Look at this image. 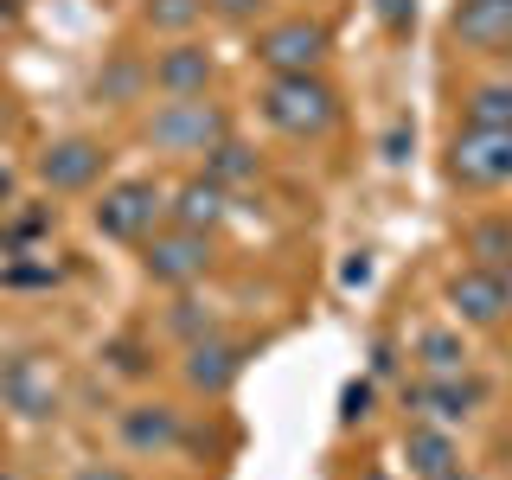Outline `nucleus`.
<instances>
[{
    "label": "nucleus",
    "mask_w": 512,
    "mask_h": 480,
    "mask_svg": "<svg viewBox=\"0 0 512 480\" xmlns=\"http://www.w3.org/2000/svg\"><path fill=\"white\" fill-rule=\"evenodd\" d=\"M263 116H269V128H282V135H327V128L340 122V96H333V84H320L314 71L269 77L263 84Z\"/></svg>",
    "instance_id": "f257e3e1"
},
{
    "label": "nucleus",
    "mask_w": 512,
    "mask_h": 480,
    "mask_svg": "<svg viewBox=\"0 0 512 480\" xmlns=\"http://www.w3.org/2000/svg\"><path fill=\"white\" fill-rule=\"evenodd\" d=\"M224 135H231V122H224V109L205 103V96H173L167 109L148 116V141L160 154H205V148H218Z\"/></svg>",
    "instance_id": "f03ea898"
},
{
    "label": "nucleus",
    "mask_w": 512,
    "mask_h": 480,
    "mask_svg": "<svg viewBox=\"0 0 512 480\" xmlns=\"http://www.w3.org/2000/svg\"><path fill=\"white\" fill-rule=\"evenodd\" d=\"M160 212H167V199H160L154 180H116L103 199H96L90 224L103 237H116V244H148L160 231Z\"/></svg>",
    "instance_id": "7ed1b4c3"
},
{
    "label": "nucleus",
    "mask_w": 512,
    "mask_h": 480,
    "mask_svg": "<svg viewBox=\"0 0 512 480\" xmlns=\"http://www.w3.org/2000/svg\"><path fill=\"white\" fill-rule=\"evenodd\" d=\"M0 404L20 416V423H52L64 410L58 372L39 359V352H7V359H0Z\"/></svg>",
    "instance_id": "20e7f679"
},
{
    "label": "nucleus",
    "mask_w": 512,
    "mask_h": 480,
    "mask_svg": "<svg viewBox=\"0 0 512 480\" xmlns=\"http://www.w3.org/2000/svg\"><path fill=\"white\" fill-rule=\"evenodd\" d=\"M141 269L148 282H167V288H186L212 269V231H186V224H167L141 244Z\"/></svg>",
    "instance_id": "39448f33"
},
{
    "label": "nucleus",
    "mask_w": 512,
    "mask_h": 480,
    "mask_svg": "<svg viewBox=\"0 0 512 480\" xmlns=\"http://www.w3.org/2000/svg\"><path fill=\"white\" fill-rule=\"evenodd\" d=\"M327 45H333L327 26L301 13V20H276L263 39H256V64H263L269 77H301V71H320Z\"/></svg>",
    "instance_id": "423d86ee"
},
{
    "label": "nucleus",
    "mask_w": 512,
    "mask_h": 480,
    "mask_svg": "<svg viewBox=\"0 0 512 480\" xmlns=\"http://www.w3.org/2000/svg\"><path fill=\"white\" fill-rule=\"evenodd\" d=\"M455 186H506L512 180V128H461L448 141Z\"/></svg>",
    "instance_id": "0eeeda50"
},
{
    "label": "nucleus",
    "mask_w": 512,
    "mask_h": 480,
    "mask_svg": "<svg viewBox=\"0 0 512 480\" xmlns=\"http://www.w3.org/2000/svg\"><path fill=\"white\" fill-rule=\"evenodd\" d=\"M244 365H250V340H224V333H205V340H192V346H186L180 372H186L192 391L224 397L237 378H244Z\"/></svg>",
    "instance_id": "6e6552de"
},
{
    "label": "nucleus",
    "mask_w": 512,
    "mask_h": 480,
    "mask_svg": "<svg viewBox=\"0 0 512 480\" xmlns=\"http://www.w3.org/2000/svg\"><path fill=\"white\" fill-rule=\"evenodd\" d=\"M442 295H448V308H455V320H468V327H500V320L512 314V295H506L500 269H487V263L448 276Z\"/></svg>",
    "instance_id": "1a4fd4ad"
},
{
    "label": "nucleus",
    "mask_w": 512,
    "mask_h": 480,
    "mask_svg": "<svg viewBox=\"0 0 512 480\" xmlns=\"http://www.w3.org/2000/svg\"><path fill=\"white\" fill-rule=\"evenodd\" d=\"M487 404V384L455 372V378H423V384H404V410H416L423 423H461Z\"/></svg>",
    "instance_id": "9d476101"
},
{
    "label": "nucleus",
    "mask_w": 512,
    "mask_h": 480,
    "mask_svg": "<svg viewBox=\"0 0 512 480\" xmlns=\"http://www.w3.org/2000/svg\"><path fill=\"white\" fill-rule=\"evenodd\" d=\"M103 148H96L90 135H71V141H52V148L39 154V180L52 192H84L96 186V173H103Z\"/></svg>",
    "instance_id": "9b49d317"
},
{
    "label": "nucleus",
    "mask_w": 512,
    "mask_h": 480,
    "mask_svg": "<svg viewBox=\"0 0 512 480\" xmlns=\"http://www.w3.org/2000/svg\"><path fill=\"white\" fill-rule=\"evenodd\" d=\"M448 32H455L468 52H506L512 45V0H461L448 13Z\"/></svg>",
    "instance_id": "f8f14e48"
},
{
    "label": "nucleus",
    "mask_w": 512,
    "mask_h": 480,
    "mask_svg": "<svg viewBox=\"0 0 512 480\" xmlns=\"http://www.w3.org/2000/svg\"><path fill=\"white\" fill-rule=\"evenodd\" d=\"M154 84L167 96H205V84H212V52L192 45V39L167 45V52L154 58Z\"/></svg>",
    "instance_id": "ddd939ff"
},
{
    "label": "nucleus",
    "mask_w": 512,
    "mask_h": 480,
    "mask_svg": "<svg viewBox=\"0 0 512 480\" xmlns=\"http://www.w3.org/2000/svg\"><path fill=\"white\" fill-rule=\"evenodd\" d=\"M116 429L135 455H167V448L180 442V410L173 404H128Z\"/></svg>",
    "instance_id": "4468645a"
},
{
    "label": "nucleus",
    "mask_w": 512,
    "mask_h": 480,
    "mask_svg": "<svg viewBox=\"0 0 512 480\" xmlns=\"http://www.w3.org/2000/svg\"><path fill=\"white\" fill-rule=\"evenodd\" d=\"M404 461H410V474L442 480V474L461 468V448H455V436H448L442 423H410L404 429Z\"/></svg>",
    "instance_id": "2eb2a0df"
},
{
    "label": "nucleus",
    "mask_w": 512,
    "mask_h": 480,
    "mask_svg": "<svg viewBox=\"0 0 512 480\" xmlns=\"http://www.w3.org/2000/svg\"><path fill=\"white\" fill-rule=\"evenodd\" d=\"M173 224H186V231H212V224H224V212H231V186H218L212 173H199V180H186L180 192H173Z\"/></svg>",
    "instance_id": "dca6fc26"
},
{
    "label": "nucleus",
    "mask_w": 512,
    "mask_h": 480,
    "mask_svg": "<svg viewBox=\"0 0 512 480\" xmlns=\"http://www.w3.org/2000/svg\"><path fill=\"white\" fill-rule=\"evenodd\" d=\"M416 365L429 378H455V372H468V346H461V333L429 327V333H416Z\"/></svg>",
    "instance_id": "f3484780"
},
{
    "label": "nucleus",
    "mask_w": 512,
    "mask_h": 480,
    "mask_svg": "<svg viewBox=\"0 0 512 480\" xmlns=\"http://www.w3.org/2000/svg\"><path fill=\"white\" fill-rule=\"evenodd\" d=\"M205 173H212L218 186H244V180H256V173H263V160H256V148H244V141L224 135L218 148H205Z\"/></svg>",
    "instance_id": "a211bd4d"
},
{
    "label": "nucleus",
    "mask_w": 512,
    "mask_h": 480,
    "mask_svg": "<svg viewBox=\"0 0 512 480\" xmlns=\"http://www.w3.org/2000/svg\"><path fill=\"white\" fill-rule=\"evenodd\" d=\"M461 109H468V128H512V84H480Z\"/></svg>",
    "instance_id": "6ab92c4d"
},
{
    "label": "nucleus",
    "mask_w": 512,
    "mask_h": 480,
    "mask_svg": "<svg viewBox=\"0 0 512 480\" xmlns=\"http://www.w3.org/2000/svg\"><path fill=\"white\" fill-rule=\"evenodd\" d=\"M212 13V0H141V20L154 32H192Z\"/></svg>",
    "instance_id": "aec40b11"
},
{
    "label": "nucleus",
    "mask_w": 512,
    "mask_h": 480,
    "mask_svg": "<svg viewBox=\"0 0 512 480\" xmlns=\"http://www.w3.org/2000/svg\"><path fill=\"white\" fill-rule=\"evenodd\" d=\"M167 333H180V340L192 346V340H205V333H218V320H212V308H205V301L180 295V301L167 308Z\"/></svg>",
    "instance_id": "412c9836"
},
{
    "label": "nucleus",
    "mask_w": 512,
    "mask_h": 480,
    "mask_svg": "<svg viewBox=\"0 0 512 480\" xmlns=\"http://www.w3.org/2000/svg\"><path fill=\"white\" fill-rule=\"evenodd\" d=\"M468 250L487 256V269L506 263V256H512V218H480L474 231H468Z\"/></svg>",
    "instance_id": "4be33fe9"
},
{
    "label": "nucleus",
    "mask_w": 512,
    "mask_h": 480,
    "mask_svg": "<svg viewBox=\"0 0 512 480\" xmlns=\"http://www.w3.org/2000/svg\"><path fill=\"white\" fill-rule=\"evenodd\" d=\"M141 77H154V71H141L135 58H116L103 77H96V96H103V103H128V96L141 90Z\"/></svg>",
    "instance_id": "5701e85b"
},
{
    "label": "nucleus",
    "mask_w": 512,
    "mask_h": 480,
    "mask_svg": "<svg viewBox=\"0 0 512 480\" xmlns=\"http://www.w3.org/2000/svg\"><path fill=\"white\" fill-rule=\"evenodd\" d=\"M103 359L116 365L122 378H141V372H148V346H141V340H128V333H122V340H109V346H103Z\"/></svg>",
    "instance_id": "b1692460"
},
{
    "label": "nucleus",
    "mask_w": 512,
    "mask_h": 480,
    "mask_svg": "<svg viewBox=\"0 0 512 480\" xmlns=\"http://www.w3.org/2000/svg\"><path fill=\"white\" fill-rule=\"evenodd\" d=\"M372 416V378H352L340 391V423H365Z\"/></svg>",
    "instance_id": "393cba45"
},
{
    "label": "nucleus",
    "mask_w": 512,
    "mask_h": 480,
    "mask_svg": "<svg viewBox=\"0 0 512 480\" xmlns=\"http://www.w3.org/2000/svg\"><path fill=\"white\" fill-rule=\"evenodd\" d=\"M410 148H416V128L410 122H391V128H384V160H391V167H404Z\"/></svg>",
    "instance_id": "a878e982"
},
{
    "label": "nucleus",
    "mask_w": 512,
    "mask_h": 480,
    "mask_svg": "<svg viewBox=\"0 0 512 480\" xmlns=\"http://www.w3.org/2000/svg\"><path fill=\"white\" fill-rule=\"evenodd\" d=\"M52 276H58L52 263H13V269H7L0 282H13V288H39V282H52Z\"/></svg>",
    "instance_id": "bb28decb"
},
{
    "label": "nucleus",
    "mask_w": 512,
    "mask_h": 480,
    "mask_svg": "<svg viewBox=\"0 0 512 480\" xmlns=\"http://www.w3.org/2000/svg\"><path fill=\"white\" fill-rule=\"evenodd\" d=\"M269 0H212V13L218 20H231V26H244V20H256V13H263Z\"/></svg>",
    "instance_id": "cd10ccee"
},
{
    "label": "nucleus",
    "mask_w": 512,
    "mask_h": 480,
    "mask_svg": "<svg viewBox=\"0 0 512 480\" xmlns=\"http://www.w3.org/2000/svg\"><path fill=\"white\" fill-rule=\"evenodd\" d=\"M378 20L391 26V32H404L416 20V0H378Z\"/></svg>",
    "instance_id": "c85d7f7f"
},
{
    "label": "nucleus",
    "mask_w": 512,
    "mask_h": 480,
    "mask_svg": "<svg viewBox=\"0 0 512 480\" xmlns=\"http://www.w3.org/2000/svg\"><path fill=\"white\" fill-rule=\"evenodd\" d=\"M340 282L346 288H365V282H372V256H352V263L340 269Z\"/></svg>",
    "instance_id": "c756f323"
},
{
    "label": "nucleus",
    "mask_w": 512,
    "mask_h": 480,
    "mask_svg": "<svg viewBox=\"0 0 512 480\" xmlns=\"http://www.w3.org/2000/svg\"><path fill=\"white\" fill-rule=\"evenodd\" d=\"M372 372H397V352H391V340H378V346H372Z\"/></svg>",
    "instance_id": "7c9ffc66"
},
{
    "label": "nucleus",
    "mask_w": 512,
    "mask_h": 480,
    "mask_svg": "<svg viewBox=\"0 0 512 480\" xmlns=\"http://www.w3.org/2000/svg\"><path fill=\"white\" fill-rule=\"evenodd\" d=\"M77 480H128L122 468H103V461H90V468H77Z\"/></svg>",
    "instance_id": "2f4dec72"
},
{
    "label": "nucleus",
    "mask_w": 512,
    "mask_h": 480,
    "mask_svg": "<svg viewBox=\"0 0 512 480\" xmlns=\"http://www.w3.org/2000/svg\"><path fill=\"white\" fill-rule=\"evenodd\" d=\"M7 199H13V167L0 160V205H7Z\"/></svg>",
    "instance_id": "473e14b6"
},
{
    "label": "nucleus",
    "mask_w": 512,
    "mask_h": 480,
    "mask_svg": "<svg viewBox=\"0 0 512 480\" xmlns=\"http://www.w3.org/2000/svg\"><path fill=\"white\" fill-rule=\"evenodd\" d=\"M493 269H500V282H506V295H512V256H506V263H493Z\"/></svg>",
    "instance_id": "72a5a7b5"
},
{
    "label": "nucleus",
    "mask_w": 512,
    "mask_h": 480,
    "mask_svg": "<svg viewBox=\"0 0 512 480\" xmlns=\"http://www.w3.org/2000/svg\"><path fill=\"white\" fill-rule=\"evenodd\" d=\"M500 468H506V474H512V436H506V442H500Z\"/></svg>",
    "instance_id": "f704fd0d"
},
{
    "label": "nucleus",
    "mask_w": 512,
    "mask_h": 480,
    "mask_svg": "<svg viewBox=\"0 0 512 480\" xmlns=\"http://www.w3.org/2000/svg\"><path fill=\"white\" fill-rule=\"evenodd\" d=\"M359 480H391V474H384V468H365V474H359Z\"/></svg>",
    "instance_id": "c9c22d12"
},
{
    "label": "nucleus",
    "mask_w": 512,
    "mask_h": 480,
    "mask_svg": "<svg viewBox=\"0 0 512 480\" xmlns=\"http://www.w3.org/2000/svg\"><path fill=\"white\" fill-rule=\"evenodd\" d=\"M442 480H474V474H461V468H455V474H442Z\"/></svg>",
    "instance_id": "e433bc0d"
},
{
    "label": "nucleus",
    "mask_w": 512,
    "mask_h": 480,
    "mask_svg": "<svg viewBox=\"0 0 512 480\" xmlns=\"http://www.w3.org/2000/svg\"><path fill=\"white\" fill-rule=\"evenodd\" d=\"M0 128H7V103H0Z\"/></svg>",
    "instance_id": "4c0bfd02"
},
{
    "label": "nucleus",
    "mask_w": 512,
    "mask_h": 480,
    "mask_svg": "<svg viewBox=\"0 0 512 480\" xmlns=\"http://www.w3.org/2000/svg\"><path fill=\"white\" fill-rule=\"evenodd\" d=\"M7 7H26V0H7Z\"/></svg>",
    "instance_id": "58836bf2"
},
{
    "label": "nucleus",
    "mask_w": 512,
    "mask_h": 480,
    "mask_svg": "<svg viewBox=\"0 0 512 480\" xmlns=\"http://www.w3.org/2000/svg\"><path fill=\"white\" fill-rule=\"evenodd\" d=\"M0 480H13V474H0Z\"/></svg>",
    "instance_id": "ea45409f"
},
{
    "label": "nucleus",
    "mask_w": 512,
    "mask_h": 480,
    "mask_svg": "<svg viewBox=\"0 0 512 480\" xmlns=\"http://www.w3.org/2000/svg\"><path fill=\"white\" fill-rule=\"evenodd\" d=\"M506 359H512V352H506Z\"/></svg>",
    "instance_id": "a19ab883"
}]
</instances>
